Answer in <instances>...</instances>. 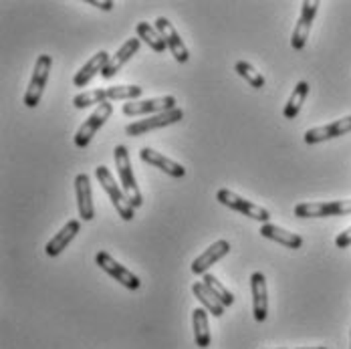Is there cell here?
<instances>
[{"mask_svg":"<svg viewBox=\"0 0 351 349\" xmlns=\"http://www.w3.org/2000/svg\"><path fill=\"white\" fill-rule=\"evenodd\" d=\"M113 158H115V168H117V174H119V182L123 186V192L125 196L130 198L132 206L134 208H140L143 204V196H141L140 188H138V182H136V176H134V168H132V158H130V152L125 145H117L113 149Z\"/></svg>","mask_w":351,"mask_h":349,"instance_id":"6da1fadb","label":"cell"},{"mask_svg":"<svg viewBox=\"0 0 351 349\" xmlns=\"http://www.w3.org/2000/svg\"><path fill=\"white\" fill-rule=\"evenodd\" d=\"M95 176H97V180H99L101 188L107 192V196H109V200H111L113 208L117 210L119 218H123L125 222L134 220V216H136V208L132 206V202H130V198L125 196L123 188H119V186H117V182H115L113 174L109 172V168H106V166H97V168H95Z\"/></svg>","mask_w":351,"mask_h":349,"instance_id":"7a4b0ae2","label":"cell"},{"mask_svg":"<svg viewBox=\"0 0 351 349\" xmlns=\"http://www.w3.org/2000/svg\"><path fill=\"white\" fill-rule=\"evenodd\" d=\"M216 198H218V202L224 204L226 208L237 210V212L245 214V216L252 218V220H258V222H263V224H267L269 218H271V212H269V210L263 208V206H256L254 202H248L246 198L239 196L237 192H232V190H228V188L218 190Z\"/></svg>","mask_w":351,"mask_h":349,"instance_id":"3957f363","label":"cell"},{"mask_svg":"<svg viewBox=\"0 0 351 349\" xmlns=\"http://www.w3.org/2000/svg\"><path fill=\"white\" fill-rule=\"evenodd\" d=\"M182 117H184V111H182L180 107H176V109L166 111V113H158V115H149V117L140 119V121H132V123L125 128V134L132 136V138H138V136L149 134V132H154V130L174 125L178 121H182Z\"/></svg>","mask_w":351,"mask_h":349,"instance_id":"277c9868","label":"cell"},{"mask_svg":"<svg viewBox=\"0 0 351 349\" xmlns=\"http://www.w3.org/2000/svg\"><path fill=\"white\" fill-rule=\"evenodd\" d=\"M111 113H113V105L109 104V101L97 105V109L77 130V134H75V145L77 147H87L91 143V140L95 138V134L106 125V121L111 117Z\"/></svg>","mask_w":351,"mask_h":349,"instance_id":"5b68a950","label":"cell"},{"mask_svg":"<svg viewBox=\"0 0 351 349\" xmlns=\"http://www.w3.org/2000/svg\"><path fill=\"white\" fill-rule=\"evenodd\" d=\"M53 67V59L51 55H40L36 59L35 71H33V77H31V83H29V89L25 93V105L27 107H36L43 99V91H45V85L49 81V73Z\"/></svg>","mask_w":351,"mask_h":349,"instance_id":"8992f818","label":"cell"},{"mask_svg":"<svg viewBox=\"0 0 351 349\" xmlns=\"http://www.w3.org/2000/svg\"><path fill=\"white\" fill-rule=\"evenodd\" d=\"M297 218H325V216H343L351 214V200H335V202H301L295 208Z\"/></svg>","mask_w":351,"mask_h":349,"instance_id":"52a82bcc","label":"cell"},{"mask_svg":"<svg viewBox=\"0 0 351 349\" xmlns=\"http://www.w3.org/2000/svg\"><path fill=\"white\" fill-rule=\"evenodd\" d=\"M95 263H97V267H101V269L106 271L109 277H113L117 282H121L125 289L138 291L141 287L140 277H138L136 273H132L130 269H125L121 263H117V261H115L109 252H106V250H99V252L95 254Z\"/></svg>","mask_w":351,"mask_h":349,"instance_id":"ba28073f","label":"cell"},{"mask_svg":"<svg viewBox=\"0 0 351 349\" xmlns=\"http://www.w3.org/2000/svg\"><path fill=\"white\" fill-rule=\"evenodd\" d=\"M317 10H319V2L317 0H305L301 4V14H299V21L293 29V35H291V47L295 51H301L309 38L311 33V25L315 21Z\"/></svg>","mask_w":351,"mask_h":349,"instance_id":"9c48e42d","label":"cell"},{"mask_svg":"<svg viewBox=\"0 0 351 349\" xmlns=\"http://www.w3.org/2000/svg\"><path fill=\"white\" fill-rule=\"evenodd\" d=\"M176 109L174 95H164V97H154V99H143V101H130L123 105V113L130 117L136 115H158Z\"/></svg>","mask_w":351,"mask_h":349,"instance_id":"30bf717a","label":"cell"},{"mask_svg":"<svg viewBox=\"0 0 351 349\" xmlns=\"http://www.w3.org/2000/svg\"><path fill=\"white\" fill-rule=\"evenodd\" d=\"M250 291H252V317L254 321L263 323L269 317V291H267V277L261 271L252 273Z\"/></svg>","mask_w":351,"mask_h":349,"instance_id":"8fae6325","label":"cell"},{"mask_svg":"<svg viewBox=\"0 0 351 349\" xmlns=\"http://www.w3.org/2000/svg\"><path fill=\"white\" fill-rule=\"evenodd\" d=\"M154 27L158 29L160 35L164 36V40H166V45H168V49H170V53H172V57H174L176 61H178V63H188L190 53H188L184 40L178 35L174 25H172L166 16H160V19H156V25H154Z\"/></svg>","mask_w":351,"mask_h":349,"instance_id":"7c38bea8","label":"cell"},{"mask_svg":"<svg viewBox=\"0 0 351 349\" xmlns=\"http://www.w3.org/2000/svg\"><path fill=\"white\" fill-rule=\"evenodd\" d=\"M351 132V115L343 117V119H337V121H331L327 125H319V128H311L305 132V143L313 145L319 141L331 140V138H339L343 134H350Z\"/></svg>","mask_w":351,"mask_h":349,"instance_id":"4fadbf2b","label":"cell"},{"mask_svg":"<svg viewBox=\"0 0 351 349\" xmlns=\"http://www.w3.org/2000/svg\"><path fill=\"white\" fill-rule=\"evenodd\" d=\"M75 194H77V206L79 216L83 220H93L95 208H93V192H91V180L87 174H77L75 178Z\"/></svg>","mask_w":351,"mask_h":349,"instance_id":"5bb4252c","label":"cell"},{"mask_svg":"<svg viewBox=\"0 0 351 349\" xmlns=\"http://www.w3.org/2000/svg\"><path fill=\"white\" fill-rule=\"evenodd\" d=\"M230 252V243L228 241H216L214 245H210L198 258H194L192 263V273L194 275H206L208 269L214 267L222 256H226Z\"/></svg>","mask_w":351,"mask_h":349,"instance_id":"9a60e30c","label":"cell"},{"mask_svg":"<svg viewBox=\"0 0 351 349\" xmlns=\"http://www.w3.org/2000/svg\"><path fill=\"white\" fill-rule=\"evenodd\" d=\"M140 158L141 162H145V164H149V166H154V168L166 172V174L172 176V178H184V176H186V170H184L182 164H178L174 160L166 158L164 154H160V152H156V149H152V147H141Z\"/></svg>","mask_w":351,"mask_h":349,"instance_id":"2e32d148","label":"cell"},{"mask_svg":"<svg viewBox=\"0 0 351 349\" xmlns=\"http://www.w3.org/2000/svg\"><path fill=\"white\" fill-rule=\"evenodd\" d=\"M140 38H130V40H125L119 49H117V53L109 59V63H107V67L101 73V77L104 79H111V77H115L119 69L140 51Z\"/></svg>","mask_w":351,"mask_h":349,"instance_id":"e0dca14e","label":"cell"},{"mask_svg":"<svg viewBox=\"0 0 351 349\" xmlns=\"http://www.w3.org/2000/svg\"><path fill=\"white\" fill-rule=\"evenodd\" d=\"M109 55H107V51H99V53H95L81 69L75 73V77H73V85L75 87H85L95 75H101L104 69L107 67V63H109Z\"/></svg>","mask_w":351,"mask_h":349,"instance_id":"ac0fdd59","label":"cell"},{"mask_svg":"<svg viewBox=\"0 0 351 349\" xmlns=\"http://www.w3.org/2000/svg\"><path fill=\"white\" fill-rule=\"evenodd\" d=\"M79 230H81V222L79 220H69L49 243L45 246V252L49 254V256H59L67 246L71 245V241L79 234Z\"/></svg>","mask_w":351,"mask_h":349,"instance_id":"d6986e66","label":"cell"},{"mask_svg":"<svg viewBox=\"0 0 351 349\" xmlns=\"http://www.w3.org/2000/svg\"><path fill=\"white\" fill-rule=\"evenodd\" d=\"M258 232H261V237H265L269 241H275V243H281V245L289 246V248H301L303 246V239L299 234H295L291 230H285V228L277 226V224H271V222L263 224Z\"/></svg>","mask_w":351,"mask_h":349,"instance_id":"ffe728a7","label":"cell"},{"mask_svg":"<svg viewBox=\"0 0 351 349\" xmlns=\"http://www.w3.org/2000/svg\"><path fill=\"white\" fill-rule=\"evenodd\" d=\"M192 327H194V341L200 349L210 346V327H208V311L204 307H196L192 311Z\"/></svg>","mask_w":351,"mask_h":349,"instance_id":"44dd1931","label":"cell"},{"mask_svg":"<svg viewBox=\"0 0 351 349\" xmlns=\"http://www.w3.org/2000/svg\"><path fill=\"white\" fill-rule=\"evenodd\" d=\"M192 293L196 295V299L200 301V305L208 311L210 315H214V317H222L224 315V305L212 295V291L204 285V282H194L192 285Z\"/></svg>","mask_w":351,"mask_h":349,"instance_id":"7402d4cb","label":"cell"},{"mask_svg":"<svg viewBox=\"0 0 351 349\" xmlns=\"http://www.w3.org/2000/svg\"><path fill=\"white\" fill-rule=\"evenodd\" d=\"M307 95H309V83H307V81L297 83V87L293 89L289 101H287L285 109H282V115H285L287 119H295V117L301 113V107L305 104Z\"/></svg>","mask_w":351,"mask_h":349,"instance_id":"603a6c76","label":"cell"},{"mask_svg":"<svg viewBox=\"0 0 351 349\" xmlns=\"http://www.w3.org/2000/svg\"><path fill=\"white\" fill-rule=\"evenodd\" d=\"M136 31H138V38L140 40H145L156 53H164L166 49H168V45H166V40H164V36L158 33V29L156 27H152L149 23H140L138 27H136Z\"/></svg>","mask_w":351,"mask_h":349,"instance_id":"cb8c5ba5","label":"cell"},{"mask_svg":"<svg viewBox=\"0 0 351 349\" xmlns=\"http://www.w3.org/2000/svg\"><path fill=\"white\" fill-rule=\"evenodd\" d=\"M143 89L140 85H113L107 87V101H134L141 97Z\"/></svg>","mask_w":351,"mask_h":349,"instance_id":"d4e9b609","label":"cell"},{"mask_svg":"<svg viewBox=\"0 0 351 349\" xmlns=\"http://www.w3.org/2000/svg\"><path fill=\"white\" fill-rule=\"evenodd\" d=\"M202 282L210 289L212 295H214V297H216L224 307H232V303H234V295H232V293H230V291H228L220 280L216 279L214 275L206 273V275H204V279H202Z\"/></svg>","mask_w":351,"mask_h":349,"instance_id":"484cf974","label":"cell"},{"mask_svg":"<svg viewBox=\"0 0 351 349\" xmlns=\"http://www.w3.org/2000/svg\"><path fill=\"white\" fill-rule=\"evenodd\" d=\"M107 101V89H91V91H83L79 95H75L73 105L77 109H85L89 105H101Z\"/></svg>","mask_w":351,"mask_h":349,"instance_id":"4316f807","label":"cell"},{"mask_svg":"<svg viewBox=\"0 0 351 349\" xmlns=\"http://www.w3.org/2000/svg\"><path fill=\"white\" fill-rule=\"evenodd\" d=\"M234 71L248 81V85H252L254 89H261V87H265V77H263V73H258V71L254 69L250 63H246V61H239L237 65H234Z\"/></svg>","mask_w":351,"mask_h":349,"instance_id":"83f0119b","label":"cell"},{"mask_svg":"<svg viewBox=\"0 0 351 349\" xmlns=\"http://www.w3.org/2000/svg\"><path fill=\"white\" fill-rule=\"evenodd\" d=\"M335 246H337V248H348V246H351V226L350 228H346L341 234H337Z\"/></svg>","mask_w":351,"mask_h":349,"instance_id":"f1b7e54d","label":"cell"},{"mask_svg":"<svg viewBox=\"0 0 351 349\" xmlns=\"http://www.w3.org/2000/svg\"><path fill=\"white\" fill-rule=\"evenodd\" d=\"M87 4L97 6L99 10H106V12H109L113 8V2H109V0H106V2H101V0H87Z\"/></svg>","mask_w":351,"mask_h":349,"instance_id":"f546056e","label":"cell"},{"mask_svg":"<svg viewBox=\"0 0 351 349\" xmlns=\"http://www.w3.org/2000/svg\"><path fill=\"white\" fill-rule=\"evenodd\" d=\"M301 349H325V348H301Z\"/></svg>","mask_w":351,"mask_h":349,"instance_id":"4dcf8cb0","label":"cell"},{"mask_svg":"<svg viewBox=\"0 0 351 349\" xmlns=\"http://www.w3.org/2000/svg\"><path fill=\"white\" fill-rule=\"evenodd\" d=\"M350 346H351V337H350ZM351 349V348H350Z\"/></svg>","mask_w":351,"mask_h":349,"instance_id":"1f68e13d","label":"cell"}]
</instances>
